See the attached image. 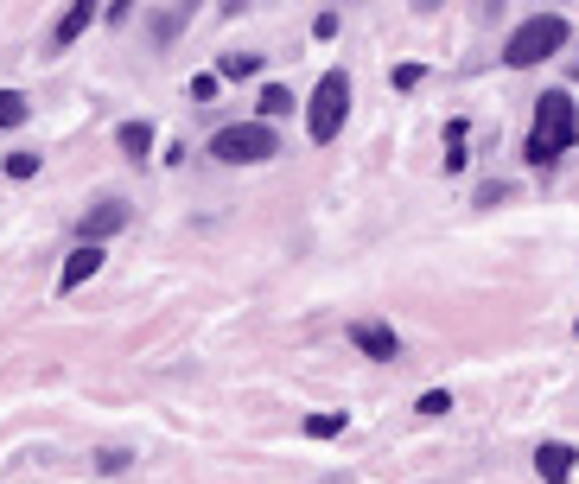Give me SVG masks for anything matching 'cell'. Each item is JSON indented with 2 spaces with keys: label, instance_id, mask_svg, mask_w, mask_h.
<instances>
[{
  "label": "cell",
  "instance_id": "1",
  "mask_svg": "<svg viewBox=\"0 0 579 484\" xmlns=\"http://www.w3.org/2000/svg\"><path fill=\"white\" fill-rule=\"evenodd\" d=\"M573 141H579V109H573V96H567V90H548V96L535 102V128H529V147H522V153H529L535 166H554Z\"/></svg>",
  "mask_w": 579,
  "mask_h": 484
},
{
  "label": "cell",
  "instance_id": "2",
  "mask_svg": "<svg viewBox=\"0 0 579 484\" xmlns=\"http://www.w3.org/2000/svg\"><path fill=\"white\" fill-rule=\"evenodd\" d=\"M560 45H567V20H560V13H535V20H522V26L510 32V45H503V58H510L516 71H529V64L554 58Z\"/></svg>",
  "mask_w": 579,
  "mask_h": 484
},
{
  "label": "cell",
  "instance_id": "3",
  "mask_svg": "<svg viewBox=\"0 0 579 484\" xmlns=\"http://www.w3.org/2000/svg\"><path fill=\"white\" fill-rule=\"evenodd\" d=\"M344 109H350V77L344 71H325L319 90H312V109H306V134H312V141H338Z\"/></svg>",
  "mask_w": 579,
  "mask_h": 484
},
{
  "label": "cell",
  "instance_id": "4",
  "mask_svg": "<svg viewBox=\"0 0 579 484\" xmlns=\"http://www.w3.org/2000/svg\"><path fill=\"white\" fill-rule=\"evenodd\" d=\"M210 153H217L223 166H255V160H268V153H280V141H274L268 121H242V128H223L217 141H210Z\"/></svg>",
  "mask_w": 579,
  "mask_h": 484
},
{
  "label": "cell",
  "instance_id": "5",
  "mask_svg": "<svg viewBox=\"0 0 579 484\" xmlns=\"http://www.w3.org/2000/svg\"><path fill=\"white\" fill-rule=\"evenodd\" d=\"M350 344H357L363 357H382V363H389V357H401L395 332H389V325H376V319H357V325H350Z\"/></svg>",
  "mask_w": 579,
  "mask_h": 484
},
{
  "label": "cell",
  "instance_id": "6",
  "mask_svg": "<svg viewBox=\"0 0 579 484\" xmlns=\"http://www.w3.org/2000/svg\"><path fill=\"white\" fill-rule=\"evenodd\" d=\"M535 472L548 478V484H567V478H573V446L548 440V446H541V453H535Z\"/></svg>",
  "mask_w": 579,
  "mask_h": 484
},
{
  "label": "cell",
  "instance_id": "7",
  "mask_svg": "<svg viewBox=\"0 0 579 484\" xmlns=\"http://www.w3.org/2000/svg\"><path fill=\"white\" fill-rule=\"evenodd\" d=\"M96 268H102V249H96V242H83V249H77V255H70V262H64L58 287H64V293H70V287H83V281H90Z\"/></svg>",
  "mask_w": 579,
  "mask_h": 484
},
{
  "label": "cell",
  "instance_id": "8",
  "mask_svg": "<svg viewBox=\"0 0 579 484\" xmlns=\"http://www.w3.org/2000/svg\"><path fill=\"white\" fill-rule=\"evenodd\" d=\"M121 223H128V204H96V211L83 217V242H102V236H115Z\"/></svg>",
  "mask_w": 579,
  "mask_h": 484
},
{
  "label": "cell",
  "instance_id": "9",
  "mask_svg": "<svg viewBox=\"0 0 579 484\" xmlns=\"http://www.w3.org/2000/svg\"><path fill=\"white\" fill-rule=\"evenodd\" d=\"M147 147H153V128H147V121H121V153H128V160H140Z\"/></svg>",
  "mask_w": 579,
  "mask_h": 484
},
{
  "label": "cell",
  "instance_id": "10",
  "mask_svg": "<svg viewBox=\"0 0 579 484\" xmlns=\"http://www.w3.org/2000/svg\"><path fill=\"white\" fill-rule=\"evenodd\" d=\"M90 20H96V7H90V0H77V7H70L64 20H58V45H70V39H77V32L90 26Z\"/></svg>",
  "mask_w": 579,
  "mask_h": 484
},
{
  "label": "cell",
  "instance_id": "11",
  "mask_svg": "<svg viewBox=\"0 0 579 484\" xmlns=\"http://www.w3.org/2000/svg\"><path fill=\"white\" fill-rule=\"evenodd\" d=\"M217 71H223V77H255V71H261V58H255V51H223Z\"/></svg>",
  "mask_w": 579,
  "mask_h": 484
},
{
  "label": "cell",
  "instance_id": "12",
  "mask_svg": "<svg viewBox=\"0 0 579 484\" xmlns=\"http://www.w3.org/2000/svg\"><path fill=\"white\" fill-rule=\"evenodd\" d=\"M26 121V96L20 90H0V128H20Z\"/></svg>",
  "mask_w": 579,
  "mask_h": 484
},
{
  "label": "cell",
  "instance_id": "13",
  "mask_svg": "<svg viewBox=\"0 0 579 484\" xmlns=\"http://www.w3.org/2000/svg\"><path fill=\"white\" fill-rule=\"evenodd\" d=\"M459 147H465V121H452V128H446V172H459V166H465V153H459Z\"/></svg>",
  "mask_w": 579,
  "mask_h": 484
},
{
  "label": "cell",
  "instance_id": "14",
  "mask_svg": "<svg viewBox=\"0 0 579 484\" xmlns=\"http://www.w3.org/2000/svg\"><path fill=\"white\" fill-rule=\"evenodd\" d=\"M306 434H312V440H331V434H344V414H312V421H306Z\"/></svg>",
  "mask_w": 579,
  "mask_h": 484
},
{
  "label": "cell",
  "instance_id": "15",
  "mask_svg": "<svg viewBox=\"0 0 579 484\" xmlns=\"http://www.w3.org/2000/svg\"><path fill=\"white\" fill-rule=\"evenodd\" d=\"M293 109V96L280 90V83H268V90H261V115H287Z\"/></svg>",
  "mask_w": 579,
  "mask_h": 484
},
{
  "label": "cell",
  "instance_id": "16",
  "mask_svg": "<svg viewBox=\"0 0 579 484\" xmlns=\"http://www.w3.org/2000/svg\"><path fill=\"white\" fill-rule=\"evenodd\" d=\"M7 172L13 179H32V172H39V153H7Z\"/></svg>",
  "mask_w": 579,
  "mask_h": 484
},
{
  "label": "cell",
  "instance_id": "17",
  "mask_svg": "<svg viewBox=\"0 0 579 484\" xmlns=\"http://www.w3.org/2000/svg\"><path fill=\"white\" fill-rule=\"evenodd\" d=\"M446 408H452L446 389H427V395H420V414H446Z\"/></svg>",
  "mask_w": 579,
  "mask_h": 484
},
{
  "label": "cell",
  "instance_id": "18",
  "mask_svg": "<svg viewBox=\"0 0 579 484\" xmlns=\"http://www.w3.org/2000/svg\"><path fill=\"white\" fill-rule=\"evenodd\" d=\"M573 77H579V64H573Z\"/></svg>",
  "mask_w": 579,
  "mask_h": 484
}]
</instances>
